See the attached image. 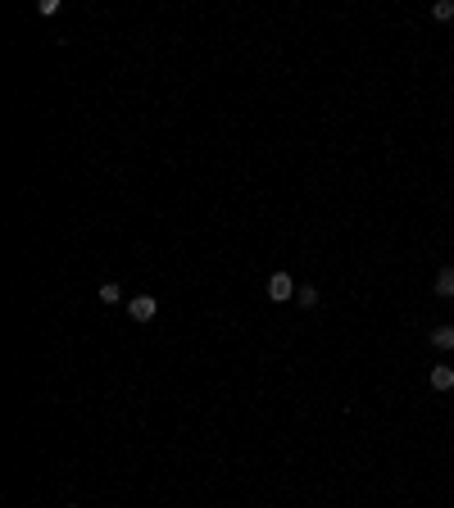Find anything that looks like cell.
Segmentation results:
<instances>
[{"label": "cell", "instance_id": "1", "mask_svg": "<svg viewBox=\"0 0 454 508\" xmlns=\"http://www.w3.org/2000/svg\"><path fill=\"white\" fill-rule=\"evenodd\" d=\"M296 281H291V272H273V277H268V300L273 304H287V300H296Z\"/></svg>", "mask_w": 454, "mask_h": 508}, {"label": "cell", "instance_id": "2", "mask_svg": "<svg viewBox=\"0 0 454 508\" xmlns=\"http://www.w3.org/2000/svg\"><path fill=\"white\" fill-rule=\"evenodd\" d=\"M128 313L137 318V322H150V318L159 313V304L150 300V295H132V300H128Z\"/></svg>", "mask_w": 454, "mask_h": 508}, {"label": "cell", "instance_id": "3", "mask_svg": "<svg viewBox=\"0 0 454 508\" xmlns=\"http://www.w3.org/2000/svg\"><path fill=\"white\" fill-rule=\"evenodd\" d=\"M427 381H432V390H454V368L436 363V368H432V377H427Z\"/></svg>", "mask_w": 454, "mask_h": 508}, {"label": "cell", "instance_id": "4", "mask_svg": "<svg viewBox=\"0 0 454 508\" xmlns=\"http://www.w3.org/2000/svg\"><path fill=\"white\" fill-rule=\"evenodd\" d=\"M436 295H440V300H454V268L450 264L436 272Z\"/></svg>", "mask_w": 454, "mask_h": 508}, {"label": "cell", "instance_id": "5", "mask_svg": "<svg viewBox=\"0 0 454 508\" xmlns=\"http://www.w3.org/2000/svg\"><path fill=\"white\" fill-rule=\"evenodd\" d=\"M432 345H436V350H454V327H436L432 331Z\"/></svg>", "mask_w": 454, "mask_h": 508}, {"label": "cell", "instance_id": "6", "mask_svg": "<svg viewBox=\"0 0 454 508\" xmlns=\"http://www.w3.org/2000/svg\"><path fill=\"white\" fill-rule=\"evenodd\" d=\"M296 304L300 309H318V286H300L296 291Z\"/></svg>", "mask_w": 454, "mask_h": 508}, {"label": "cell", "instance_id": "7", "mask_svg": "<svg viewBox=\"0 0 454 508\" xmlns=\"http://www.w3.org/2000/svg\"><path fill=\"white\" fill-rule=\"evenodd\" d=\"M432 19L450 23V19H454V0H436V5H432Z\"/></svg>", "mask_w": 454, "mask_h": 508}, {"label": "cell", "instance_id": "8", "mask_svg": "<svg viewBox=\"0 0 454 508\" xmlns=\"http://www.w3.org/2000/svg\"><path fill=\"white\" fill-rule=\"evenodd\" d=\"M100 300H105V304H118V300H123V286H118V281H105V286H100Z\"/></svg>", "mask_w": 454, "mask_h": 508}, {"label": "cell", "instance_id": "9", "mask_svg": "<svg viewBox=\"0 0 454 508\" xmlns=\"http://www.w3.org/2000/svg\"><path fill=\"white\" fill-rule=\"evenodd\" d=\"M64 508H78V504H64Z\"/></svg>", "mask_w": 454, "mask_h": 508}]
</instances>
